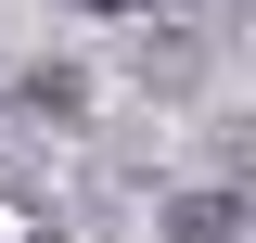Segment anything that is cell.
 I'll list each match as a JSON object with an SVG mask.
<instances>
[{
	"mask_svg": "<svg viewBox=\"0 0 256 243\" xmlns=\"http://www.w3.org/2000/svg\"><path fill=\"white\" fill-rule=\"evenodd\" d=\"M166 243H244V205H230V192H180Z\"/></svg>",
	"mask_w": 256,
	"mask_h": 243,
	"instance_id": "cell-1",
	"label": "cell"
},
{
	"mask_svg": "<svg viewBox=\"0 0 256 243\" xmlns=\"http://www.w3.org/2000/svg\"><path fill=\"white\" fill-rule=\"evenodd\" d=\"M0 243H38V218H26V205H0Z\"/></svg>",
	"mask_w": 256,
	"mask_h": 243,
	"instance_id": "cell-2",
	"label": "cell"
},
{
	"mask_svg": "<svg viewBox=\"0 0 256 243\" xmlns=\"http://www.w3.org/2000/svg\"><path fill=\"white\" fill-rule=\"evenodd\" d=\"M77 13H154V0H77Z\"/></svg>",
	"mask_w": 256,
	"mask_h": 243,
	"instance_id": "cell-3",
	"label": "cell"
}]
</instances>
